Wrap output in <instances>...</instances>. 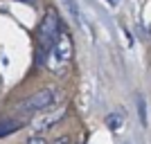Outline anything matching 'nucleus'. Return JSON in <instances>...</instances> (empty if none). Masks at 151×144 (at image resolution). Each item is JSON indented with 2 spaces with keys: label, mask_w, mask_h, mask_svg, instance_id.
<instances>
[{
  "label": "nucleus",
  "mask_w": 151,
  "mask_h": 144,
  "mask_svg": "<svg viewBox=\"0 0 151 144\" xmlns=\"http://www.w3.org/2000/svg\"><path fill=\"white\" fill-rule=\"evenodd\" d=\"M72 54H75V47H72V36H70L65 29L59 32L57 41L50 45V50L43 54L45 59V65L52 75H65L72 63Z\"/></svg>",
  "instance_id": "obj_1"
},
{
  "label": "nucleus",
  "mask_w": 151,
  "mask_h": 144,
  "mask_svg": "<svg viewBox=\"0 0 151 144\" xmlns=\"http://www.w3.org/2000/svg\"><path fill=\"white\" fill-rule=\"evenodd\" d=\"M61 90L59 88H41V90H36L34 95H29L27 99H23L16 106V113L20 115H41L45 113V110H50V108H54L61 101Z\"/></svg>",
  "instance_id": "obj_2"
},
{
  "label": "nucleus",
  "mask_w": 151,
  "mask_h": 144,
  "mask_svg": "<svg viewBox=\"0 0 151 144\" xmlns=\"http://www.w3.org/2000/svg\"><path fill=\"white\" fill-rule=\"evenodd\" d=\"M63 29L61 25V18L54 7H47L45 9V16L41 18V25H38V45H41V54L50 50V45L57 41L59 32Z\"/></svg>",
  "instance_id": "obj_3"
},
{
  "label": "nucleus",
  "mask_w": 151,
  "mask_h": 144,
  "mask_svg": "<svg viewBox=\"0 0 151 144\" xmlns=\"http://www.w3.org/2000/svg\"><path fill=\"white\" fill-rule=\"evenodd\" d=\"M61 119H63V113H52V115H45V117H36L32 122V128L36 133H45L47 128H52V126L57 124V122H61Z\"/></svg>",
  "instance_id": "obj_4"
},
{
  "label": "nucleus",
  "mask_w": 151,
  "mask_h": 144,
  "mask_svg": "<svg viewBox=\"0 0 151 144\" xmlns=\"http://www.w3.org/2000/svg\"><path fill=\"white\" fill-rule=\"evenodd\" d=\"M25 126V122L23 119H16V117H5L2 122H0V138H7V135H12V133L20 131Z\"/></svg>",
  "instance_id": "obj_5"
},
{
  "label": "nucleus",
  "mask_w": 151,
  "mask_h": 144,
  "mask_svg": "<svg viewBox=\"0 0 151 144\" xmlns=\"http://www.w3.org/2000/svg\"><path fill=\"white\" fill-rule=\"evenodd\" d=\"M63 2H65V5H68L70 14H72V16H75V18H79V16H81V14H79V7L75 5V0H63Z\"/></svg>",
  "instance_id": "obj_6"
},
{
  "label": "nucleus",
  "mask_w": 151,
  "mask_h": 144,
  "mask_svg": "<svg viewBox=\"0 0 151 144\" xmlns=\"http://www.w3.org/2000/svg\"><path fill=\"white\" fill-rule=\"evenodd\" d=\"M25 144H47V142H45L43 135H32V138H27Z\"/></svg>",
  "instance_id": "obj_7"
},
{
  "label": "nucleus",
  "mask_w": 151,
  "mask_h": 144,
  "mask_svg": "<svg viewBox=\"0 0 151 144\" xmlns=\"http://www.w3.org/2000/svg\"><path fill=\"white\" fill-rule=\"evenodd\" d=\"M54 144H70V138L68 135H61L59 140H54Z\"/></svg>",
  "instance_id": "obj_8"
}]
</instances>
